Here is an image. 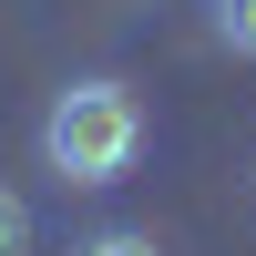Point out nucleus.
Here are the masks:
<instances>
[{
    "label": "nucleus",
    "instance_id": "3",
    "mask_svg": "<svg viewBox=\"0 0 256 256\" xmlns=\"http://www.w3.org/2000/svg\"><path fill=\"white\" fill-rule=\"evenodd\" d=\"M0 256H31V205L0 184Z\"/></svg>",
    "mask_w": 256,
    "mask_h": 256
},
{
    "label": "nucleus",
    "instance_id": "1",
    "mask_svg": "<svg viewBox=\"0 0 256 256\" xmlns=\"http://www.w3.org/2000/svg\"><path fill=\"white\" fill-rule=\"evenodd\" d=\"M41 164L62 184H123L144 164V102H134V82H102V72L62 82L52 113H41Z\"/></svg>",
    "mask_w": 256,
    "mask_h": 256
},
{
    "label": "nucleus",
    "instance_id": "4",
    "mask_svg": "<svg viewBox=\"0 0 256 256\" xmlns=\"http://www.w3.org/2000/svg\"><path fill=\"white\" fill-rule=\"evenodd\" d=\"M72 256H164V246L134 236V226H113V236H92V246H72Z\"/></svg>",
    "mask_w": 256,
    "mask_h": 256
},
{
    "label": "nucleus",
    "instance_id": "2",
    "mask_svg": "<svg viewBox=\"0 0 256 256\" xmlns=\"http://www.w3.org/2000/svg\"><path fill=\"white\" fill-rule=\"evenodd\" d=\"M205 20H216V41L236 62H256V0H205Z\"/></svg>",
    "mask_w": 256,
    "mask_h": 256
}]
</instances>
